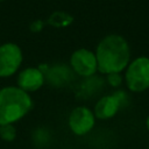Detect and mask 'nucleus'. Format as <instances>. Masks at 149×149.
I'll return each mask as SVG.
<instances>
[{"label": "nucleus", "instance_id": "nucleus-1", "mask_svg": "<svg viewBox=\"0 0 149 149\" xmlns=\"http://www.w3.org/2000/svg\"><path fill=\"white\" fill-rule=\"evenodd\" d=\"M95 57L101 73H120L129 63V45L120 35H107L99 42Z\"/></svg>", "mask_w": 149, "mask_h": 149}, {"label": "nucleus", "instance_id": "nucleus-2", "mask_svg": "<svg viewBox=\"0 0 149 149\" xmlns=\"http://www.w3.org/2000/svg\"><path fill=\"white\" fill-rule=\"evenodd\" d=\"M30 95L16 86H7L0 90V126L13 125L23 118L31 108Z\"/></svg>", "mask_w": 149, "mask_h": 149}, {"label": "nucleus", "instance_id": "nucleus-3", "mask_svg": "<svg viewBox=\"0 0 149 149\" xmlns=\"http://www.w3.org/2000/svg\"><path fill=\"white\" fill-rule=\"evenodd\" d=\"M127 87L133 92H142L149 88V58L141 56L134 59L126 71Z\"/></svg>", "mask_w": 149, "mask_h": 149}, {"label": "nucleus", "instance_id": "nucleus-4", "mask_svg": "<svg viewBox=\"0 0 149 149\" xmlns=\"http://www.w3.org/2000/svg\"><path fill=\"white\" fill-rule=\"evenodd\" d=\"M22 63V51L15 43H3L0 45V77L14 74Z\"/></svg>", "mask_w": 149, "mask_h": 149}, {"label": "nucleus", "instance_id": "nucleus-5", "mask_svg": "<svg viewBox=\"0 0 149 149\" xmlns=\"http://www.w3.org/2000/svg\"><path fill=\"white\" fill-rule=\"evenodd\" d=\"M70 64L73 71L81 77H90L98 70L95 54L85 48L78 49L71 55Z\"/></svg>", "mask_w": 149, "mask_h": 149}, {"label": "nucleus", "instance_id": "nucleus-6", "mask_svg": "<svg viewBox=\"0 0 149 149\" xmlns=\"http://www.w3.org/2000/svg\"><path fill=\"white\" fill-rule=\"evenodd\" d=\"M95 116L91 109L84 106L74 108L69 116V127L76 135L88 133L94 126Z\"/></svg>", "mask_w": 149, "mask_h": 149}, {"label": "nucleus", "instance_id": "nucleus-7", "mask_svg": "<svg viewBox=\"0 0 149 149\" xmlns=\"http://www.w3.org/2000/svg\"><path fill=\"white\" fill-rule=\"evenodd\" d=\"M122 97L123 92H116L115 94L105 95L101 99H99L94 106V116L102 120L113 118L121 106Z\"/></svg>", "mask_w": 149, "mask_h": 149}, {"label": "nucleus", "instance_id": "nucleus-8", "mask_svg": "<svg viewBox=\"0 0 149 149\" xmlns=\"http://www.w3.org/2000/svg\"><path fill=\"white\" fill-rule=\"evenodd\" d=\"M44 83V74L37 68H27L19 73L17 87L24 92H34Z\"/></svg>", "mask_w": 149, "mask_h": 149}, {"label": "nucleus", "instance_id": "nucleus-9", "mask_svg": "<svg viewBox=\"0 0 149 149\" xmlns=\"http://www.w3.org/2000/svg\"><path fill=\"white\" fill-rule=\"evenodd\" d=\"M45 74H48L49 81L52 85H62L63 83H66L69 80V78H70L69 69L65 68V66H62V65L50 68Z\"/></svg>", "mask_w": 149, "mask_h": 149}, {"label": "nucleus", "instance_id": "nucleus-10", "mask_svg": "<svg viewBox=\"0 0 149 149\" xmlns=\"http://www.w3.org/2000/svg\"><path fill=\"white\" fill-rule=\"evenodd\" d=\"M47 22L56 28H66L73 22V16L66 12L56 10L48 17Z\"/></svg>", "mask_w": 149, "mask_h": 149}, {"label": "nucleus", "instance_id": "nucleus-11", "mask_svg": "<svg viewBox=\"0 0 149 149\" xmlns=\"http://www.w3.org/2000/svg\"><path fill=\"white\" fill-rule=\"evenodd\" d=\"M16 136V129L13 125L0 126V137L5 141H13Z\"/></svg>", "mask_w": 149, "mask_h": 149}, {"label": "nucleus", "instance_id": "nucleus-12", "mask_svg": "<svg viewBox=\"0 0 149 149\" xmlns=\"http://www.w3.org/2000/svg\"><path fill=\"white\" fill-rule=\"evenodd\" d=\"M107 81L112 85V86H119L122 81V78L120 76V73H109L107 74Z\"/></svg>", "mask_w": 149, "mask_h": 149}, {"label": "nucleus", "instance_id": "nucleus-13", "mask_svg": "<svg viewBox=\"0 0 149 149\" xmlns=\"http://www.w3.org/2000/svg\"><path fill=\"white\" fill-rule=\"evenodd\" d=\"M44 23H45V22H44L43 20H35V21H33V22L30 23L29 29H30V31H33V33H40V31L43 29Z\"/></svg>", "mask_w": 149, "mask_h": 149}, {"label": "nucleus", "instance_id": "nucleus-14", "mask_svg": "<svg viewBox=\"0 0 149 149\" xmlns=\"http://www.w3.org/2000/svg\"><path fill=\"white\" fill-rule=\"evenodd\" d=\"M146 127H147V129H148V132H149V115H148V118H147V120H146Z\"/></svg>", "mask_w": 149, "mask_h": 149}, {"label": "nucleus", "instance_id": "nucleus-15", "mask_svg": "<svg viewBox=\"0 0 149 149\" xmlns=\"http://www.w3.org/2000/svg\"><path fill=\"white\" fill-rule=\"evenodd\" d=\"M0 1H3V0H0Z\"/></svg>", "mask_w": 149, "mask_h": 149}]
</instances>
